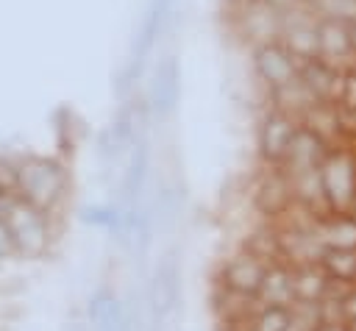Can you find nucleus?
I'll return each mask as SVG.
<instances>
[{"instance_id":"nucleus-22","label":"nucleus","mask_w":356,"mask_h":331,"mask_svg":"<svg viewBox=\"0 0 356 331\" xmlns=\"http://www.w3.org/2000/svg\"><path fill=\"white\" fill-rule=\"evenodd\" d=\"M314 331H350L348 323H320Z\"/></svg>"},{"instance_id":"nucleus-10","label":"nucleus","mask_w":356,"mask_h":331,"mask_svg":"<svg viewBox=\"0 0 356 331\" xmlns=\"http://www.w3.org/2000/svg\"><path fill=\"white\" fill-rule=\"evenodd\" d=\"M300 78L306 81V86L320 100H328V103H339L342 100V92H345V70L337 67V64H331V61H325L323 56L303 61Z\"/></svg>"},{"instance_id":"nucleus-4","label":"nucleus","mask_w":356,"mask_h":331,"mask_svg":"<svg viewBox=\"0 0 356 331\" xmlns=\"http://www.w3.org/2000/svg\"><path fill=\"white\" fill-rule=\"evenodd\" d=\"M298 128H300L298 117H292L275 106H267V111L261 114L259 128H256V147H259L261 161L264 164H281Z\"/></svg>"},{"instance_id":"nucleus-14","label":"nucleus","mask_w":356,"mask_h":331,"mask_svg":"<svg viewBox=\"0 0 356 331\" xmlns=\"http://www.w3.org/2000/svg\"><path fill=\"white\" fill-rule=\"evenodd\" d=\"M328 281H331V275L323 270V264H300V267H292V292H295V300L320 303L325 298Z\"/></svg>"},{"instance_id":"nucleus-16","label":"nucleus","mask_w":356,"mask_h":331,"mask_svg":"<svg viewBox=\"0 0 356 331\" xmlns=\"http://www.w3.org/2000/svg\"><path fill=\"white\" fill-rule=\"evenodd\" d=\"M317 231L325 248H356V217L350 214H331Z\"/></svg>"},{"instance_id":"nucleus-1","label":"nucleus","mask_w":356,"mask_h":331,"mask_svg":"<svg viewBox=\"0 0 356 331\" xmlns=\"http://www.w3.org/2000/svg\"><path fill=\"white\" fill-rule=\"evenodd\" d=\"M17 192L39 211H50L64 192V172L47 159H28L17 167Z\"/></svg>"},{"instance_id":"nucleus-5","label":"nucleus","mask_w":356,"mask_h":331,"mask_svg":"<svg viewBox=\"0 0 356 331\" xmlns=\"http://www.w3.org/2000/svg\"><path fill=\"white\" fill-rule=\"evenodd\" d=\"M300 67L303 61L295 53H289L278 39L253 45V72L267 92L295 81L300 75Z\"/></svg>"},{"instance_id":"nucleus-23","label":"nucleus","mask_w":356,"mask_h":331,"mask_svg":"<svg viewBox=\"0 0 356 331\" xmlns=\"http://www.w3.org/2000/svg\"><path fill=\"white\" fill-rule=\"evenodd\" d=\"M345 214H350V217H356V197H353V203H350V209H348Z\"/></svg>"},{"instance_id":"nucleus-19","label":"nucleus","mask_w":356,"mask_h":331,"mask_svg":"<svg viewBox=\"0 0 356 331\" xmlns=\"http://www.w3.org/2000/svg\"><path fill=\"white\" fill-rule=\"evenodd\" d=\"M309 6L320 19H356V0H309Z\"/></svg>"},{"instance_id":"nucleus-11","label":"nucleus","mask_w":356,"mask_h":331,"mask_svg":"<svg viewBox=\"0 0 356 331\" xmlns=\"http://www.w3.org/2000/svg\"><path fill=\"white\" fill-rule=\"evenodd\" d=\"M267 100H270V106H275V108H281V111H286V114H292L298 120H303V114L314 103H320V97L306 86V81L300 75L295 81L278 86V89H270L267 92Z\"/></svg>"},{"instance_id":"nucleus-2","label":"nucleus","mask_w":356,"mask_h":331,"mask_svg":"<svg viewBox=\"0 0 356 331\" xmlns=\"http://www.w3.org/2000/svg\"><path fill=\"white\" fill-rule=\"evenodd\" d=\"M0 203H3V211L0 217L6 220L11 236H14V245L31 256L42 253L44 245H47V225H44V211H39L36 206H31L28 200L22 197H8V195H0Z\"/></svg>"},{"instance_id":"nucleus-13","label":"nucleus","mask_w":356,"mask_h":331,"mask_svg":"<svg viewBox=\"0 0 356 331\" xmlns=\"http://www.w3.org/2000/svg\"><path fill=\"white\" fill-rule=\"evenodd\" d=\"M89 323H92V331H128V317H125L120 300L108 289H100L92 298Z\"/></svg>"},{"instance_id":"nucleus-6","label":"nucleus","mask_w":356,"mask_h":331,"mask_svg":"<svg viewBox=\"0 0 356 331\" xmlns=\"http://www.w3.org/2000/svg\"><path fill=\"white\" fill-rule=\"evenodd\" d=\"M147 300H150L153 328H159L178 309V300H181V264H178V256L172 250L159 259V264L153 270L150 289H147Z\"/></svg>"},{"instance_id":"nucleus-3","label":"nucleus","mask_w":356,"mask_h":331,"mask_svg":"<svg viewBox=\"0 0 356 331\" xmlns=\"http://www.w3.org/2000/svg\"><path fill=\"white\" fill-rule=\"evenodd\" d=\"M320 172H323V186L331 209L337 214H345L356 197V153L350 147L331 150Z\"/></svg>"},{"instance_id":"nucleus-21","label":"nucleus","mask_w":356,"mask_h":331,"mask_svg":"<svg viewBox=\"0 0 356 331\" xmlns=\"http://www.w3.org/2000/svg\"><path fill=\"white\" fill-rule=\"evenodd\" d=\"M264 6H270L273 11H278V14H286V11H292V8H300V6H306V0H261Z\"/></svg>"},{"instance_id":"nucleus-17","label":"nucleus","mask_w":356,"mask_h":331,"mask_svg":"<svg viewBox=\"0 0 356 331\" xmlns=\"http://www.w3.org/2000/svg\"><path fill=\"white\" fill-rule=\"evenodd\" d=\"M320 264L331 278L356 284V248H325Z\"/></svg>"},{"instance_id":"nucleus-12","label":"nucleus","mask_w":356,"mask_h":331,"mask_svg":"<svg viewBox=\"0 0 356 331\" xmlns=\"http://www.w3.org/2000/svg\"><path fill=\"white\" fill-rule=\"evenodd\" d=\"M147 164H150V147H147V139L142 134L131 145L128 170L122 175V203L125 206H134L136 203V197H139V192L145 186V178H147Z\"/></svg>"},{"instance_id":"nucleus-7","label":"nucleus","mask_w":356,"mask_h":331,"mask_svg":"<svg viewBox=\"0 0 356 331\" xmlns=\"http://www.w3.org/2000/svg\"><path fill=\"white\" fill-rule=\"evenodd\" d=\"M178 100H181V64L170 53V56H161L159 64L153 67V81L147 89V106L156 117H167L175 111Z\"/></svg>"},{"instance_id":"nucleus-20","label":"nucleus","mask_w":356,"mask_h":331,"mask_svg":"<svg viewBox=\"0 0 356 331\" xmlns=\"http://www.w3.org/2000/svg\"><path fill=\"white\" fill-rule=\"evenodd\" d=\"M342 303V314H345V323L350 325V323H356V286L339 300Z\"/></svg>"},{"instance_id":"nucleus-18","label":"nucleus","mask_w":356,"mask_h":331,"mask_svg":"<svg viewBox=\"0 0 356 331\" xmlns=\"http://www.w3.org/2000/svg\"><path fill=\"white\" fill-rule=\"evenodd\" d=\"M292 320V306L264 303L253 317V331H286Z\"/></svg>"},{"instance_id":"nucleus-8","label":"nucleus","mask_w":356,"mask_h":331,"mask_svg":"<svg viewBox=\"0 0 356 331\" xmlns=\"http://www.w3.org/2000/svg\"><path fill=\"white\" fill-rule=\"evenodd\" d=\"M328 153H331V145L325 139H320L314 131H309L306 125H300L298 134H295V139H292V145H289V150H286V156H284V161L278 167L286 175L317 170V167H323V161L328 159Z\"/></svg>"},{"instance_id":"nucleus-15","label":"nucleus","mask_w":356,"mask_h":331,"mask_svg":"<svg viewBox=\"0 0 356 331\" xmlns=\"http://www.w3.org/2000/svg\"><path fill=\"white\" fill-rule=\"evenodd\" d=\"M261 303H275V306H292L295 292H292V267L289 264H270L267 275L259 286Z\"/></svg>"},{"instance_id":"nucleus-9","label":"nucleus","mask_w":356,"mask_h":331,"mask_svg":"<svg viewBox=\"0 0 356 331\" xmlns=\"http://www.w3.org/2000/svg\"><path fill=\"white\" fill-rule=\"evenodd\" d=\"M267 261H261L259 256H253L250 250H242L236 256H231L217 275V284L236 289V292H248V295H259V286L267 275Z\"/></svg>"}]
</instances>
